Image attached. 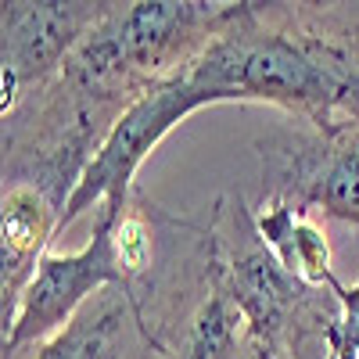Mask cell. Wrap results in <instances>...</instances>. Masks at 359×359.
I'll return each instance as SVG.
<instances>
[{
  "instance_id": "6",
  "label": "cell",
  "mask_w": 359,
  "mask_h": 359,
  "mask_svg": "<svg viewBox=\"0 0 359 359\" xmlns=\"http://www.w3.org/2000/svg\"><path fill=\"white\" fill-rule=\"evenodd\" d=\"M111 287H118V269L111 259V205L104 201L94 212V233L83 248L47 252L36 266L11 323L0 334L4 359L36 348L65 323H72L86 302Z\"/></svg>"
},
{
  "instance_id": "5",
  "label": "cell",
  "mask_w": 359,
  "mask_h": 359,
  "mask_svg": "<svg viewBox=\"0 0 359 359\" xmlns=\"http://www.w3.org/2000/svg\"><path fill=\"white\" fill-rule=\"evenodd\" d=\"M111 0H4L0 4V115L47 90Z\"/></svg>"
},
{
  "instance_id": "12",
  "label": "cell",
  "mask_w": 359,
  "mask_h": 359,
  "mask_svg": "<svg viewBox=\"0 0 359 359\" xmlns=\"http://www.w3.org/2000/svg\"><path fill=\"white\" fill-rule=\"evenodd\" d=\"M144 359H162V352H147Z\"/></svg>"
},
{
  "instance_id": "1",
  "label": "cell",
  "mask_w": 359,
  "mask_h": 359,
  "mask_svg": "<svg viewBox=\"0 0 359 359\" xmlns=\"http://www.w3.org/2000/svg\"><path fill=\"white\" fill-rule=\"evenodd\" d=\"M212 104H273L316 133L359 130V4L233 0L194 62L115 123L65 208L62 233L83 212L130 198L144 158Z\"/></svg>"
},
{
  "instance_id": "7",
  "label": "cell",
  "mask_w": 359,
  "mask_h": 359,
  "mask_svg": "<svg viewBox=\"0 0 359 359\" xmlns=\"http://www.w3.org/2000/svg\"><path fill=\"white\" fill-rule=\"evenodd\" d=\"M65 205L33 184H4L0 194V323H11L47 248L62 233Z\"/></svg>"
},
{
  "instance_id": "8",
  "label": "cell",
  "mask_w": 359,
  "mask_h": 359,
  "mask_svg": "<svg viewBox=\"0 0 359 359\" xmlns=\"http://www.w3.org/2000/svg\"><path fill=\"white\" fill-rule=\"evenodd\" d=\"M147 352H155V345L147 341L130 298L111 287L86 302L57 334L11 359H144Z\"/></svg>"
},
{
  "instance_id": "2",
  "label": "cell",
  "mask_w": 359,
  "mask_h": 359,
  "mask_svg": "<svg viewBox=\"0 0 359 359\" xmlns=\"http://www.w3.org/2000/svg\"><path fill=\"white\" fill-rule=\"evenodd\" d=\"M230 4L233 0L108 4L57 79L115 126L147 90L172 79L208 47Z\"/></svg>"
},
{
  "instance_id": "11",
  "label": "cell",
  "mask_w": 359,
  "mask_h": 359,
  "mask_svg": "<svg viewBox=\"0 0 359 359\" xmlns=\"http://www.w3.org/2000/svg\"><path fill=\"white\" fill-rule=\"evenodd\" d=\"M331 291L338 298V320L331 331V359H359V284H345L338 277Z\"/></svg>"
},
{
  "instance_id": "10",
  "label": "cell",
  "mask_w": 359,
  "mask_h": 359,
  "mask_svg": "<svg viewBox=\"0 0 359 359\" xmlns=\"http://www.w3.org/2000/svg\"><path fill=\"white\" fill-rule=\"evenodd\" d=\"M162 359H252L248 323L219 277L176 327Z\"/></svg>"
},
{
  "instance_id": "4",
  "label": "cell",
  "mask_w": 359,
  "mask_h": 359,
  "mask_svg": "<svg viewBox=\"0 0 359 359\" xmlns=\"http://www.w3.org/2000/svg\"><path fill=\"white\" fill-rule=\"evenodd\" d=\"M262 194L359 230V130H273L255 140Z\"/></svg>"
},
{
  "instance_id": "3",
  "label": "cell",
  "mask_w": 359,
  "mask_h": 359,
  "mask_svg": "<svg viewBox=\"0 0 359 359\" xmlns=\"http://www.w3.org/2000/svg\"><path fill=\"white\" fill-rule=\"evenodd\" d=\"M216 245V277L248 323L252 359H331L338 298L313 287L273 259L255 230L252 205L241 191L208 208Z\"/></svg>"
},
{
  "instance_id": "9",
  "label": "cell",
  "mask_w": 359,
  "mask_h": 359,
  "mask_svg": "<svg viewBox=\"0 0 359 359\" xmlns=\"http://www.w3.org/2000/svg\"><path fill=\"white\" fill-rule=\"evenodd\" d=\"M252 216L262 245L273 252V259L287 273H294L298 280L313 287L331 291V284L338 280L334 255H331L327 230L316 223V216L302 212L287 198H269V194H262V201L252 205Z\"/></svg>"
}]
</instances>
